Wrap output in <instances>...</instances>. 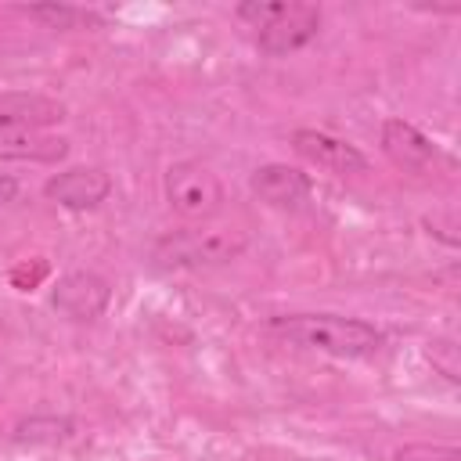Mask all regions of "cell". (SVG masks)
<instances>
[{
  "label": "cell",
  "mask_w": 461,
  "mask_h": 461,
  "mask_svg": "<svg viewBox=\"0 0 461 461\" xmlns=\"http://www.w3.org/2000/svg\"><path fill=\"white\" fill-rule=\"evenodd\" d=\"M29 14L47 22V29H72L76 22H90L86 11L68 7V4H36V7H29Z\"/></svg>",
  "instance_id": "4fadbf2b"
},
{
  "label": "cell",
  "mask_w": 461,
  "mask_h": 461,
  "mask_svg": "<svg viewBox=\"0 0 461 461\" xmlns=\"http://www.w3.org/2000/svg\"><path fill=\"white\" fill-rule=\"evenodd\" d=\"M292 148L306 162H313V166H321V169H328L335 176H353V173L367 169L364 151H357L353 144H346V140H339L331 133H321V130H295L292 133Z\"/></svg>",
  "instance_id": "52a82bcc"
},
{
  "label": "cell",
  "mask_w": 461,
  "mask_h": 461,
  "mask_svg": "<svg viewBox=\"0 0 461 461\" xmlns=\"http://www.w3.org/2000/svg\"><path fill=\"white\" fill-rule=\"evenodd\" d=\"M162 187H166L169 209L176 216H184V220H209L223 205V184H220V176L205 162H194V158L173 162L166 169Z\"/></svg>",
  "instance_id": "3957f363"
},
{
  "label": "cell",
  "mask_w": 461,
  "mask_h": 461,
  "mask_svg": "<svg viewBox=\"0 0 461 461\" xmlns=\"http://www.w3.org/2000/svg\"><path fill=\"white\" fill-rule=\"evenodd\" d=\"M43 194L65 209H94L112 194V176L97 166H76V169L54 173L43 184Z\"/></svg>",
  "instance_id": "8992f818"
},
{
  "label": "cell",
  "mask_w": 461,
  "mask_h": 461,
  "mask_svg": "<svg viewBox=\"0 0 461 461\" xmlns=\"http://www.w3.org/2000/svg\"><path fill=\"white\" fill-rule=\"evenodd\" d=\"M14 194H18V180L14 176H0V205L14 202Z\"/></svg>",
  "instance_id": "9a60e30c"
},
{
  "label": "cell",
  "mask_w": 461,
  "mask_h": 461,
  "mask_svg": "<svg viewBox=\"0 0 461 461\" xmlns=\"http://www.w3.org/2000/svg\"><path fill=\"white\" fill-rule=\"evenodd\" d=\"M68 155V140L32 130V126H0V162H58Z\"/></svg>",
  "instance_id": "9c48e42d"
},
{
  "label": "cell",
  "mask_w": 461,
  "mask_h": 461,
  "mask_svg": "<svg viewBox=\"0 0 461 461\" xmlns=\"http://www.w3.org/2000/svg\"><path fill=\"white\" fill-rule=\"evenodd\" d=\"M317 32H321V7L317 4H288V0H281L277 14L267 18L256 29V43H259L263 54L285 58V54H295L306 43H313Z\"/></svg>",
  "instance_id": "277c9868"
},
{
  "label": "cell",
  "mask_w": 461,
  "mask_h": 461,
  "mask_svg": "<svg viewBox=\"0 0 461 461\" xmlns=\"http://www.w3.org/2000/svg\"><path fill=\"white\" fill-rule=\"evenodd\" d=\"M108 299L112 288L94 270H68L65 277H58L54 288V306L72 321H97L108 310Z\"/></svg>",
  "instance_id": "5b68a950"
},
{
  "label": "cell",
  "mask_w": 461,
  "mask_h": 461,
  "mask_svg": "<svg viewBox=\"0 0 461 461\" xmlns=\"http://www.w3.org/2000/svg\"><path fill=\"white\" fill-rule=\"evenodd\" d=\"M393 461H461V454L447 443H407L396 450Z\"/></svg>",
  "instance_id": "5bb4252c"
},
{
  "label": "cell",
  "mask_w": 461,
  "mask_h": 461,
  "mask_svg": "<svg viewBox=\"0 0 461 461\" xmlns=\"http://www.w3.org/2000/svg\"><path fill=\"white\" fill-rule=\"evenodd\" d=\"M382 148H385V155H389L396 166L414 169V173L429 169V166L439 158V148H436L418 126H411V122H403V119H385V122H382Z\"/></svg>",
  "instance_id": "30bf717a"
},
{
  "label": "cell",
  "mask_w": 461,
  "mask_h": 461,
  "mask_svg": "<svg viewBox=\"0 0 461 461\" xmlns=\"http://www.w3.org/2000/svg\"><path fill=\"white\" fill-rule=\"evenodd\" d=\"M252 191L259 202L274 205V209H295L310 198L313 184L303 169L295 166H285V162H267L252 173Z\"/></svg>",
  "instance_id": "ba28073f"
},
{
  "label": "cell",
  "mask_w": 461,
  "mask_h": 461,
  "mask_svg": "<svg viewBox=\"0 0 461 461\" xmlns=\"http://www.w3.org/2000/svg\"><path fill=\"white\" fill-rule=\"evenodd\" d=\"M267 328L292 346L342 357V360L375 357L385 342L382 328L360 317H342V313H288V317H270Z\"/></svg>",
  "instance_id": "6da1fadb"
},
{
  "label": "cell",
  "mask_w": 461,
  "mask_h": 461,
  "mask_svg": "<svg viewBox=\"0 0 461 461\" xmlns=\"http://www.w3.org/2000/svg\"><path fill=\"white\" fill-rule=\"evenodd\" d=\"M68 436H72V418H58V414H32L18 421L11 432L14 443H29V447H54Z\"/></svg>",
  "instance_id": "7c38bea8"
},
{
  "label": "cell",
  "mask_w": 461,
  "mask_h": 461,
  "mask_svg": "<svg viewBox=\"0 0 461 461\" xmlns=\"http://www.w3.org/2000/svg\"><path fill=\"white\" fill-rule=\"evenodd\" d=\"M241 249H245V234L234 227H191L158 238L151 259L173 270H198V267L230 263L234 256H241Z\"/></svg>",
  "instance_id": "7a4b0ae2"
},
{
  "label": "cell",
  "mask_w": 461,
  "mask_h": 461,
  "mask_svg": "<svg viewBox=\"0 0 461 461\" xmlns=\"http://www.w3.org/2000/svg\"><path fill=\"white\" fill-rule=\"evenodd\" d=\"M65 119V104L43 94H25V90H4L0 94V126H32L43 130L50 122Z\"/></svg>",
  "instance_id": "8fae6325"
}]
</instances>
